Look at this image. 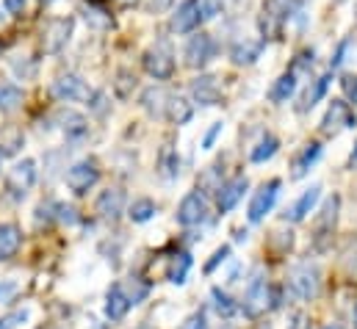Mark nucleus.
Wrapping results in <instances>:
<instances>
[{"instance_id":"f257e3e1","label":"nucleus","mask_w":357,"mask_h":329,"mask_svg":"<svg viewBox=\"0 0 357 329\" xmlns=\"http://www.w3.org/2000/svg\"><path fill=\"white\" fill-rule=\"evenodd\" d=\"M288 285H291V291L299 296V299H316L319 296V291H321V271H319V266L316 263H299V266H294L291 268V274H288Z\"/></svg>"},{"instance_id":"f03ea898","label":"nucleus","mask_w":357,"mask_h":329,"mask_svg":"<svg viewBox=\"0 0 357 329\" xmlns=\"http://www.w3.org/2000/svg\"><path fill=\"white\" fill-rule=\"evenodd\" d=\"M36 177H39V169L33 158H22L8 169L6 174V191L14 197V199H25L28 191L36 185Z\"/></svg>"},{"instance_id":"7ed1b4c3","label":"nucleus","mask_w":357,"mask_h":329,"mask_svg":"<svg viewBox=\"0 0 357 329\" xmlns=\"http://www.w3.org/2000/svg\"><path fill=\"white\" fill-rule=\"evenodd\" d=\"M277 305L274 288L266 282V277H255L244 293V316L250 319H261L266 310H271Z\"/></svg>"},{"instance_id":"20e7f679","label":"nucleus","mask_w":357,"mask_h":329,"mask_svg":"<svg viewBox=\"0 0 357 329\" xmlns=\"http://www.w3.org/2000/svg\"><path fill=\"white\" fill-rule=\"evenodd\" d=\"M73 31H75V20L73 17H56V20H50L45 25V31H42V50L47 56L61 53L70 45Z\"/></svg>"},{"instance_id":"39448f33","label":"nucleus","mask_w":357,"mask_h":329,"mask_svg":"<svg viewBox=\"0 0 357 329\" xmlns=\"http://www.w3.org/2000/svg\"><path fill=\"white\" fill-rule=\"evenodd\" d=\"M183 59H185V67H188V70H202V67H208V64L216 59V42H213V36H211V33H194V36L185 42Z\"/></svg>"},{"instance_id":"423d86ee","label":"nucleus","mask_w":357,"mask_h":329,"mask_svg":"<svg viewBox=\"0 0 357 329\" xmlns=\"http://www.w3.org/2000/svg\"><path fill=\"white\" fill-rule=\"evenodd\" d=\"M355 125H357L355 111H352V105L344 102V100H333V102L327 105L324 116H321V130H324V136H338V133H344V130H349V128H355Z\"/></svg>"},{"instance_id":"0eeeda50","label":"nucleus","mask_w":357,"mask_h":329,"mask_svg":"<svg viewBox=\"0 0 357 329\" xmlns=\"http://www.w3.org/2000/svg\"><path fill=\"white\" fill-rule=\"evenodd\" d=\"M142 64H144V72H147L150 78H155V81H167V78H172V72H175V56H172V50H169L167 45L150 47V50L142 56Z\"/></svg>"},{"instance_id":"6e6552de","label":"nucleus","mask_w":357,"mask_h":329,"mask_svg":"<svg viewBox=\"0 0 357 329\" xmlns=\"http://www.w3.org/2000/svg\"><path fill=\"white\" fill-rule=\"evenodd\" d=\"M277 194H280V180H268L255 191V197L250 199V208H247L250 224H261L266 219L271 208H274V202H277Z\"/></svg>"},{"instance_id":"1a4fd4ad","label":"nucleus","mask_w":357,"mask_h":329,"mask_svg":"<svg viewBox=\"0 0 357 329\" xmlns=\"http://www.w3.org/2000/svg\"><path fill=\"white\" fill-rule=\"evenodd\" d=\"M64 180H67L70 191L81 197V194H89V188L97 185V180H100V169H97L94 161H78V164H73L70 169H67Z\"/></svg>"},{"instance_id":"9d476101","label":"nucleus","mask_w":357,"mask_h":329,"mask_svg":"<svg viewBox=\"0 0 357 329\" xmlns=\"http://www.w3.org/2000/svg\"><path fill=\"white\" fill-rule=\"evenodd\" d=\"M205 219H208V199H205V194H199V191L185 194L178 205V224H183V227H197Z\"/></svg>"},{"instance_id":"9b49d317","label":"nucleus","mask_w":357,"mask_h":329,"mask_svg":"<svg viewBox=\"0 0 357 329\" xmlns=\"http://www.w3.org/2000/svg\"><path fill=\"white\" fill-rule=\"evenodd\" d=\"M50 91H53V97L56 100H61V102H81V100H89L91 89L86 86L84 78H78V75H73V72H67V75H59L53 86H50Z\"/></svg>"},{"instance_id":"f8f14e48","label":"nucleus","mask_w":357,"mask_h":329,"mask_svg":"<svg viewBox=\"0 0 357 329\" xmlns=\"http://www.w3.org/2000/svg\"><path fill=\"white\" fill-rule=\"evenodd\" d=\"M59 128H61V133H64V139L67 141H84L86 136H89V119L84 116V114H78V111H73V108H64V111H59Z\"/></svg>"},{"instance_id":"ddd939ff","label":"nucleus","mask_w":357,"mask_h":329,"mask_svg":"<svg viewBox=\"0 0 357 329\" xmlns=\"http://www.w3.org/2000/svg\"><path fill=\"white\" fill-rule=\"evenodd\" d=\"M247 188H250V180L247 177H233V180L222 183V188L216 191V208H219V213H230L244 199Z\"/></svg>"},{"instance_id":"4468645a","label":"nucleus","mask_w":357,"mask_h":329,"mask_svg":"<svg viewBox=\"0 0 357 329\" xmlns=\"http://www.w3.org/2000/svg\"><path fill=\"white\" fill-rule=\"evenodd\" d=\"M125 205H128V199H125V191L122 188H105L100 197H97V213L102 216V219H108V222H116L122 213H125Z\"/></svg>"},{"instance_id":"2eb2a0df","label":"nucleus","mask_w":357,"mask_h":329,"mask_svg":"<svg viewBox=\"0 0 357 329\" xmlns=\"http://www.w3.org/2000/svg\"><path fill=\"white\" fill-rule=\"evenodd\" d=\"M199 22H202L199 0H183L178 6V11L172 14V31L175 33H191V31H197Z\"/></svg>"},{"instance_id":"dca6fc26","label":"nucleus","mask_w":357,"mask_h":329,"mask_svg":"<svg viewBox=\"0 0 357 329\" xmlns=\"http://www.w3.org/2000/svg\"><path fill=\"white\" fill-rule=\"evenodd\" d=\"M130 307H133V305H130L125 288H122L119 282H114V285L105 291V316H108L111 321H122Z\"/></svg>"},{"instance_id":"f3484780","label":"nucleus","mask_w":357,"mask_h":329,"mask_svg":"<svg viewBox=\"0 0 357 329\" xmlns=\"http://www.w3.org/2000/svg\"><path fill=\"white\" fill-rule=\"evenodd\" d=\"M261 50H264V45L258 42V39H238V42H233V47H230V59H233V64L236 67H252L258 59H261Z\"/></svg>"},{"instance_id":"a211bd4d","label":"nucleus","mask_w":357,"mask_h":329,"mask_svg":"<svg viewBox=\"0 0 357 329\" xmlns=\"http://www.w3.org/2000/svg\"><path fill=\"white\" fill-rule=\"evenodd\" d=\"M191 94L199 105H219L222 102V89H219V81L213 75H199L191 83Z\"/></svg>"},{"instance_id":"6ab92c4d","label":"nucleus","mask_w":357,"mask_h":329,"mask_svg":"<svg viewBox=\"0 0 357 329\" xmlns=\"http://www.w3.org/2000/svg\"><path fill=\"white\" fill-rule=\"evenodd\" d=\"M194 116V105L183 97V94H169L167 97V108H164V119L172 125H188Z\"/></svg>"},{"instance_id":"aec40b11","label":"nucleus","mask_w":357,"mask_h":329,"mask_svg":"<svg viewBox=\"0 0 357 329\" xmlns=\"http://www.w3.org/2000/svg\"><path fill=\"white\" fill-rule=\"evenodd\" d=\"M319 197H321V185L316 183V185H310L288 211H285V219H291V222H305L307 219V213L316 208V202H319Z\"/></svg>"},{"instance_id":"412c9836","label":"nucleus","mask_w":357,"mask_h":329,"mask_svg":"<svg viewBox=\"0 0 357 329\" xmlns=\"http://www.w3.org/2000/svg\"><path fill=\"white\" fill-rule=\"evenodd\" d=\"M167 97H169V91H167V89H161V86H150V89H144V91H142L139 105L147 111V116H153V119H164Z\"/></svg>"},{"instance_id":"4be33fe9","label":"nucleus","mask_w":357,"mask_h":329,"mask_svg":"<svg viewBox=\"0 0 357 329\" xmlns=\"http://www.w3.org/2000/svg\"><path fill=\"white\" fill-rule=\"evenodd\" d=\"M302 0H266V8H264V14L271 17V20H277L280 25L285 22V20H291V17H296V14H302Z\"/></svg>"},{"instance_id":"5701e85b","label":"nucleus","mask_w":357,"mask_h":329,"mask_svg":"<svg viewBox=\"0 0 357 329\" xmlns=\"http://www.w3.org/2000/svg\"><path fill=\"white\" fill-rule=\"evenodd\" d=\"M327 86H330V75H321V78H316V81H310V86L302 91V100H299V114H307L324 94H327Z\"/></svg>"},{"instance_id":"b1692460","label":"nucleus","mask_w":357,"mask_h":329,"mask_svg":"<svg viewBox=\"0 0 357 329\" xmlns=\"http://www.w3.org/2000/svg\"><path fill=\"white\" fill-rule=\"evenodd\" d=\"M319 158H321V144L310 141V144H307V147H302V153L294 158V171H291V177H294V180L305 177V174L310 171V166L316 164Z\"/></svg>"},{"instance_id":"393cba45","label":"nucleus","mask_w":357,"mask_h":329,"mask_svg":"<svg viewBox=\"0 0 357 329\" xmlns=\"http://www.w3.org/2000/svg\"><path fill=\"white\" fill-rule=\"evenodd\" d=\"M22 244L17 224H0V260H11Z\"/></svg>"},{"instance_id":"a878e982","label":"nucleus","mask_w":357,"mask_h":329,"mask_svg":"<svg viewBox=\"0 0 357 329\" xmlns=\"http://www.w3.org/2000/svg\"><path fill=\"white\" fill-rule=\"evenodd\" d=\"M294 91H296V72H285V75H280L274 81V86L268 89V100L277 102V105H282V102H288L294 97Z\"/></svg>"},{"instance_id":"bb28decb","label":"nucleus","mask_w":357,"mask_h":329,"mask_svg":"<svg viewBox=\"0 0 357 329\" xmlns=\"http://www.w3.org/2000/svg\"><path fill=\"white\" fill-rule=\"evenodd\" d=\"M338 211H341V197H330L321 216H319V236H333L335 224H338Z\"/></svg>"},{"instance_id":"cd10ccee","label":"nucleus","mask_w":357,"mask_h":329,"mask_svg":"<svg viewBox=\"0 0 357 329\" xmlns=\"http://www.w3.org/2000/svg\"><path fill=\"white\" fill-rule=\"evenodd\" d=\"M277 150H280V139L271 136V133H266V136L252 147L250 161H252V164H266V161H271V158L277 155Z\"/></svg>"},{"instance_id":"c85d7f7f","label":"nucleus","mask_w":357,"mask_h":329,"mask_svg":"<svg viewBox=\"0 0 357 329\" xmlns=\"http://www.w3.org/2000/svg\"><path fill=\"white\" fill-rule=\"evenodd\" d=\"M225 183V166L222 164H213L208 166L202 174H199V188L197 191H205V194H216Z\"/></svg>"},{"instance_id":"c756f323","label":"nucleus","mask_w":357,"mask_h":329,"mask_svg":"<svg viewBox=\"0 0 357 329\" xmlns=\"http://www.w3.org/2000/svg\"><path fill=\"white\" fill-rule=\"evenodd\" d=\"M155 213H158V205H155L153 199H147V197L130 202V208H128V219H130L133 224H144V222H150Z\"/></svg>"},{"instance_id":"7c9ffc66","label":"nucleus","mask_w":357,"mask_h":329,"mask_svg":"<svg viewBox=\"0 0 357 329\" xmlns=\"http://www.w3.org/2000/svg\"><path fill=\"white\" fill-rule=\"evenodd\" d=\"M25 147V133L20 128H6L0 133V153L3 155H17Z\"/></svg>"},{"instance_id":"2f4dec72","label":"nucleus","mask_w":357,"mask_h":329,"mask_svg":"<svg viewBox=\"0 0 357 329\" xmlns=\"http://www.w3.org/2000/svg\"><path fill=\"white\" fill-rule=\"evenodd\" d=\"M158 171H161L167 180H175L180 174V158L172 144H164V150H161V155H158Z\"/></svg>"},{"instance_id":"473e14b6","label":"nucleus","mask_w":357,"mask_h":329,"mask_svg":"<svg viewBox=\"0 0 357 329\" xmlns=\"http://www.w3.org/2000/svg\"><path fill=\"white\" fill-rule=\"evenodd\" d=\"M211 299H213V302H211V305H213V310H216L222 319H233V316L238 313V305H236V302H233V296H230V293H225L222 288H213V291H211Z\"/></svg>"},{"instance_id":"72a5a7b5","label":"nucleus","mask_w":357,"mask_h":329,"mask_svg":"<svg viewBox=\"0 0 357 329\" xmlns=\"http://www.w3.org/2000/svg\"><path fill=\"white\" fill-rule=\"evenodd\" d=\"M22 89L20 86H14V83H3L0 86V111L3 114H11V111H17L20 108V102H22Z\"/></svg>"},{"instance_id":"f704fd0d","label":"nucleus","mask_w":357,"mask_h":329,"mask_svg":"<svg viewBox=\"0 0 357 329\" xmlns=\"http://www.w3.org/2000/svg\"><path fill=\"white\" fill-rule=\"evenodd\" d=\"M188 271H191V257L188 254H175L172 263H169V268H167V280L172 285H183L185 277H188Z\"/></svg>"},{"instance_id":"c9c22d12","label":"nucleus","mask_w":357,"mask_h":329,"mask_svg":"<svg viewBox=\"0 0 357 329\" xmlns=\"http://www.w3.org/2000/svg\"><path fill=\"white\" fill-rule=\"evenodd\" d=\"M136 86H139V81H136V75L130 70H119L116 78H114V94L119 100H130L133 91H136Z\"/></svg>"},{"instance_id":"e433bc0d","label":"nucleus","mask_w":357,"mask_h":329,"mask_svg":"<svg viewBox=\"0 0 357 329\" xmlns=\"http://www.w3.org/2000/svg\"><path fill=\"white\" fill-rule=\"evenodd\" d=\"M84 20H86L89 28H97V31L111 28V14H105V11L97 8V6H84Z\"/></svg>"},{"instance_id":"4c0bfd02","label":"nucleus","mask_w":357,"mask_h":329,"mask_svg":"<svg viewBox=\"0 0 357 329\" xmlns=\"http://www.w3.org/2000/svg\"><path fill=\"white\" fill-rule=\"evenodd\" d=\"M125 288V285H122ZM125 293H128V299H130V305H142L144 299H147V293H150V288L144 285V282H139V280H130L128 282V288H125Z\"/></svg>"},{"instance_id":"58836bf2","label":"nucleus","mask_w":357,"mask_h":329,"mask_svg":"<svg viewBox=\"0 0 357 329\" xmlns=\"http://www.w3.org/2000/svg\"><path fill=\"white\" fill-rule=\"evenodd\" d=\"M28 310H14V313H8V316H3L0 319V329H17L22 321H28Z\"/></svg>"},{"instance_id":"ea45409f","label":"nucleus","mask_w":357,"mask_h":329,"mask_svg":"<svg viewBox=\"0 0 357 329\" xmlns=\"http://www.w3.org/2000/svg\"><path fill=\"white\" fill-rule=\"evenodd\" d=\"M56 219L64 222V224H75V222H78V211H75L73 205L59 202V205H56Z\"/></svg>"},{"instance_id":"a19ab883","label":"nucleus","mask_w":357,"mask_h":329,"mask_svg":"<svg viewBox=\"0 0 357 329\" xmlns=\"http://www.w3.org/2000/svg\"><path fill=\"white\" fill-rule=\"evenodd\" d=\"M222 0H199V14L202 20H213L216 14H222Z\"/></svg>"},{"instance_id":"79ce46f5","label":"nucleus","mask_w":357,"mask_h":329,"mask_svg":"<svg viewBox=\"0 0 357 329\" xmlns=\"http://www.w3.org/2000/svg\"><path fill=\"white\" fill-rule=\"evenodd\" d=\"M180 329H208V319H205L202 310H197V313H191V316L180 324Z\"/></svg>"},{"instance_id":"37998d69","label":"nucleus","mask_w":357,"mask_h":329,"mask_svg":"<svg viewBox=\"0 0 357 329\" xmlns=\"http://www.w3.org/2000/svg\"><path fill=\"white\" fill-rule=\"evenodd\" d=\"M222 130H225V122H213L211 130H208L205 139H202V150H213V144H216V139H219Z\"/></svg>"},{"instance_id":"c03bdc74","label":"nucleus","mask_w":357,"mask_h":329,"mask_svg":"<svg viewBox=\"0 0 357 329\" xmlns=\"http://www.w3.org/2000/svg\"><path fill=\"white\" fill-rule=\"evenodd\" d=\"M288 329H313V321L307 313H294L288 321Z\"/></svg>"},{"instance_id":"a18cd8bd","label":"nucleus","mask_w":357,"mask_h":329,"mask_svg":"<svg viewBox=\"0 0 357 329\" xmlns=\"http://www.w3.org/2000/svg\"><path fill=\"white\" fill-rule=\"evenodd\" d=\"M341 86H344V94L349 97V102L357 105V75H347V78L341 81Z\"/></svg>"},{"instance_id":"49530a36","label":"nucleus","mask_w":357,"mask_h":329,"mask_svg":"<svg viewBox=\"0 0 357 329\" xmlns=\"http://www.w3.org/2000/svg\"><path fill=\"white\" fill-rule=\"evenodd\" d=\"M86 105H89L91 111H97V114H105V108H108V105H105V94H102V91H91Z\"/></svg>"},{"instance_id":"de8ad7c7","label":"nucleus","mask_w":357,"mask_h":329,"mask_svg":"<svg viewBox=\"0 0 357 329\" xmlns=\"http://www.w3.org/2000/svg\"><path fill=\"white\" fill-rule=\"evenodd\" d=\"M227 257H230V247H222V249H216V252H213V260H211V263H208V266H205V271H213V268H216V266H219V263H225V260H227Z\"/></svg>"},{"instance_id":"09e8293b","label":"nucleus","mask_w":357,"mask_h":329,"mask_svg":"<svg viewBox=\"0 0 357 329\" xmlns=\"http://www.w3.org/2000/svg\"><path fill=\"white\" fill-rule=\"evenodd\" d=\"M25 6H28V0H3V8H6L8 14H22Z\"/></svg>"},{"instance_id":"8fccbe9b","label":"nucleus","mask_w":357,"mask_h":329,"mask_svg":"<svg viewBox=\"0 0 357 329\" xmlns=\"http://www.w3.org/2000/svg\"><path fill=\"white\" fill-rule=\"evenodd\" d=\"M147 8H150V11H155V14L169 11V8H172V0H147Z\"/></svg>"},{"instance_id":"3c124183","label":"nucleus","mask_w":357,"mask_h":329,"mask_svg":"<svg viewBox=\"0 0 357 329\" xmlns=\"http://www.w3.org/2000/svg\"><path fill=\"white\" fill-rule=\"evenodd\" d=\"M14 293H17V285L14 282H0V302H8Z\"/></svg>"},{"instance_id":"603ef678","label":"nucleus","mask_w":357,"mask_h":329,"mask_svg":"<svg viewBox=\"0 0 357 329\" xmlns=\"http://www.w3.org/2000/svg\"><path fill=\"white\" fill-rule=\"evenodd\" d=\"M347 271H349V277L357 282V252L355 254H349V260H347Z\"/></svg>"},{"instance_id":"864d4df0","label":"nucleus","mask_w":357,"mask_h":329,"mask_svg":"<svg viewBox=\"0 0 357 329\" xmlns=\"http://www.w3.org/2000/svg\"><path fill=\"white\" fill-rule=\"evenodd\" d=\"M349 169H357V144L355 150H352V155H349Z\"/></svg>"},{"instance_id":"5fc2aeb1","label":"nucleus","mask_w":357,"mask_h":329,"mask_svg":"<svg viewBox=\"0 0 357 329\" xmlns=\"http://www.w3.org/2000/svg\"><path fill=\"white\" fill-rule=\"evenodd\" d=\"M321 329H347V327H344V324H338V321H327Z\"/></svg>"},{"instance_id":"6e6d98bb","label":"nucleus","mask_w":357,"mask_h":329,"mask_svg":"<svg viewBox=\"0 0 357 329\" xmlns=\"http://www.w3.org/2000/svg\"><path fill=\"white\" fill-rule=\"evenodd\" d=\"M355 329H357V307H355Z\"/></svg>"},{"instance_id":"4d7b16f0","label":"nucleus","mask_w":357,"mask_h":329,"mask_svg":"<svg viewBox=\"0 0 357 329\" xmlns=\"http://www.w3.org/2000/svg\"><path fill=\"white\" fill-rule=\"evenodd\" d=\"M122 3H136V0H122Z\"/></svg>"},{"instance_id":"13d9d810","label":"nucleus","mask_w":357,"mask_h":329,"mask_svg":"<svg viewBox=\"0 0 357 329\" xmlns=\"http://www.w3.org/2000/svg\"><path fill=\"white\" fill-rule=\"evenodd\" d=\"M139 329H153V327H139Z\"/></svg>"},{"instance_id":"bf43d9fd","label":"nucleus","mask_w":357,"mask_h":329,"mask_svg":"<svg viewBox=\"0 0 357 329\" xmlns=\"http://www.w3.org/2000/svg\"><path fill=\"white\" fill-rule=\"evenodd\" d=\"M355 17H357V6H355Z\"/></svg>"},{"instance_id":"052dcab7","label":"nucleus","mask_w":357,"mask_h":329,"mask_svg":"<svg viewBox=\"0 0 357 329\" xmlns=\"http://www.w3.org/2000/svg\"><path fill=\"white\" fill-rule=\"evenodd\" d=\"M0 161H3V153H0Z\"/></svg>"}]
</instances>
